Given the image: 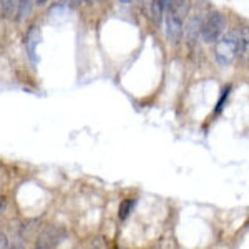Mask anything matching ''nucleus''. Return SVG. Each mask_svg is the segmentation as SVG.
I'll return each instance as SVG.
<instances>
[{
  "mask_svg": "<svg viewBox=\"0 0 249 249\" xmlns=\"http://www.w3.org/2000/svg\"><path fill=\"white\" fill-rule=\"evenodd\" d=\"M230 91H231V85H228V87H226V88H224V90H223V93H221V98H219L218 105H216V115H219L221 111H223V108H224V103H226L228 96H230Z\"/></svg>",
  "mask_w": 249,
  "mask_h": 249,
  "instance_id": "f8f14e48",
  "label": "nucleus"
},
{
  "mask_svg": "<svg viewBox=\"0 0 249 249\" xmlns=\"http://www.w3.org/2000/svg\"><path fill=\"white\" fill-rule=\"evenodd\" d=\"M201 18L199 17H193L190 22H188L186 25V35L188 38L191 40V42H195L196 38L199 37V34H201Z\"/></svg>",
  "mask_w": 249,
  "mask_h": 249,
  "instance_id": "6e6552de",
  "label": "nucleus"
},
{
  "mask_svg": "<svg viewBox=\"0 0 249 249\" xmlns=\"http://www.w3.org/2000/svg\"><path fill=\"white\" fill-rule=\"evenodd\" d=\"M73 2L77 3V5H82V3H83V0H73Z\"/></svg>",
  "mask_w": 249,
  "mask_h": 249,
  "instance_id": "f3484780",
  "label": "nucleus"
},
{
  "mask_svg": "<svg viewBox=\"0 0 249 249\" xmlns=\"http://www.w3.org/2000/svg\"><path fill=\"white\" fill-rule=\"evenodd\" d=\"M191 10V0H173V5L170 7L171 14H175L176 17H179L181 20L186 18V15Z\"/></svg>",
  "mask_w": 249,
  "mask_h": 249,
  "instance_id": "423d86ee",
  "label": "nucleus"
},
{
  "mask_svg": "<svg viewBox=\"0 0 249 249\" xmlns=\"http://www.w3.org/2000/svg\"><path fill=\"white\" fill-rule=\"evenodd\" d=\"M239 37H241V48H243V52L249 50V27H244V29L239 30Z\"/></svg>",
  "mask_w": 249,
  "mask_h": 249,
  "instance_id": "ddd939ff",
  "label": "nucleus"
},
{
  "mask_svg": "<svg viewBox=\"0 0 249 249\" xmlns=\"http://www.w3.org/2000/svg\"><path fill=\"white\" fill-rule=\"evenodd\" d=\"M83 2H85V3H91L93 0H83Z\"/></svg>",
  "mask_w": 249,
  "mask_h": 249,
  "instance_id": "a211bd4d",
  "label": "nucleus"
},
{
  "mask_svg": "<svg viewBox=\"0 0 249 249\" xmlns=\"http://www.w3.org/2000/svg\"><path fill=\"white\" fill-rule=\"evenodd\" d=\"M164 14H166V9L163 5V0H151V18L156 27H161Z\"/></svg>",
  "mask_w": 249,
  "mask_h": 249,
  "instance_id": "0eeeda50",
  "label": "nucleus"
},
{
  "mask_svg": "<svg viewBox=\"0 0 249 249\" xmlns=\"http://www.w3.org/2000/svg\"><path fill=\"white\" fill-rule=\"evenodd\" d=\"M135 203H136V201H135L133 198L123 199V201L120 203V208H118V218H120V219H126L128 216H130V213L133 211Z\"/></svg>",
  "mask_w": 249,
  "mask_h": 249,
  "instance_id": "9b49d317",
  "label": "nucleus"
},
{
  "mask_svg": "<svg viewBox=\"0 0 249 249\" xmlns=\"http://www.w3.org/2000/svg\"><path fill=\"white\" fill-rule=\"evenodd\" d=\"M32 7H34V0H18L17 14H15V20L17 22H23L30 15Z\"/></svg>",
  "mask_w": 249,
  "mask_h": 249,
  "instance_id": "1a4fd4ad",
  "label": "nucleus"
},
{
  "mask_svg": "<svg viewBox=\"0 0 249 249\" xmlns=\"http://www.w3.org/2000/svg\"><path fill=\"white\" fill-rule=\"evenodd\" d=\"M241 53H243V48H241L239 30L223 34L214 42V58L221 67H230Z\"/></svg>",
  "mask_w": 249,
  "mask_h": 249,
  "instance_id": "f257e3e1",
  "label": "nucleus"
},
{
  "mask_svg": "<svg viewBox=\"0 0 249 249\" xmlns=\"http://www.w3.org/2000/svg\"><path fill=\"white\" fill-rule=\"evenodd\" d=\"M226 17L221 12H211L201 23V38L206 43H214L226 30Z\"/></svg>",
  "mask_w": 249,
  "mask_h": 249,
  "instance_id": "f03ea898",
  "label": "nucleus"
},
{
  "mask_svg": "<svg viewBox=\"0 0 249 249\" xmlns=\"http://www.w3.org/2000/svg\"><path fill=\"white\" fill-rule=\"evenodd\" d=\"M118 2H120V3H131L133 0H118Z\"/></svg>",
  "mask_w": 249,
  "mask_h": 249,
  "instance_id": "dca6fc26",
  "label": "nucleus"
},
{
  "mask_svg": "<svg viewBox=\"0 0 249 249\" xmlns=\"http://www.w3.org/2000/svg\"><path fill=\"white\" fill-rule=\"evenodd\" d=\"M0 249H9V241L3 232H0Z\"/></svg>",
  "mask_w": 249,
  "mask_h": 249,
  "instance_id": "4468645a",
  "label": "nucleus"
},
{
  "mask_svg": "<svg viewBox=\"0 0 249 249\" xmlns=\"http://www.w3.org/2000/svg\"><path fill=\"white\" fill-rule=\"evenodd\" d=\"M40 43V30L37 27H32L29 30L25 37V47H27V53H29V58L32 60L34 63L38 62V57H37V45Z\"/></svg>",
  "mask_w": 249,
  "mask_h": 249,
  "instance_id": "39448f33",
  "label": "nucleus"
},
{
  "mask_svg": "<svg viewBox=\"0 0 249 249\" xmlns=\"http://www.w3.org/2000/svg\"><path fill=\"white\" fill-rule=\"evenodd\" d=\"M37 249H47V248H37Z\"/></svg>",
  "mask_w": 249,
  "mask_h": 249,
  "instance_id": "aec40b11",
  "label": "nucleus"
},
{
  "mask_svg": "<svg viewBox=\"0 0 249 249\" xmlns=\"http://www.w3.org/2000/svg\"><path fill=\"white\" fill-rule=\"evenodd\" d=\"M35 2H37V5H45L48 0H35Z\"/></svg>",
  "mask_w": 249,
  "mask_h": 249,
  "instance_id": "2eb2a0df",
  "label": "nucleus"
},
{
  "mask_svg": "<svg viewBox=\"0 0 249 249\" xmlns=\"http://www.w3.org/2000/svg\"><path fill=\"white\" fill-rule=\"evenodd\" d=\"M98 2H102V3H103V2H107V0H98Z\"/></svg>",
  "mask_w": 249,
  "mask_h": 249,
  "instance_id": "6ab92c4d",
  "label": "nucleus"
},
{
  "mask_svg": "<svg viewBox=\"0 0 249 249\" xmlns=\"http://www.w3.org/2000/svg\"><path fill=\"white\" fill-rule=\"evenodd\" d=\"M164 27H166V38L171 45H178L183 38L184 34V25L183 20L179 17H176L171 12H166L164 14Z\"/></svg>",
  "mask_w": 249,
  "mask_h": 249,
  "instance_id": "7ed1b4c3",
  "label": "nucleus"
},
{
  "mask_svg": "<svg viewBox=\"0 0 249 249\" xmlns=\"http://www.w3.org/2000/svg\"><path fill=\"white\" fill-rule=\"evenodd\" d=\"M62 239H63V231L57 226H50V228H47V230H43L42 234L38 236L37 248L53 249Z\"/></svg>",
  "mask_w": 249,
  "mask_h": 249,
  "instance_id": "20e7f679",
  "label": "nucleus"
},
{
  "mask_svg": "<svg viewBox=\"0 0 249 249\" xmlns=\"http://www.w3.org/2000/svg\"><path fill=\"white\" fill-rule=\"evenodd\" d=\"M2 3V14L5 18H14L17 14V7H18V0H0Z\"/></svg>",
  "mask_w": 249,
  "mask_h": 249,
  "instance_id": "9d476101",
  "label": "nucleus"
}]
</instances>
